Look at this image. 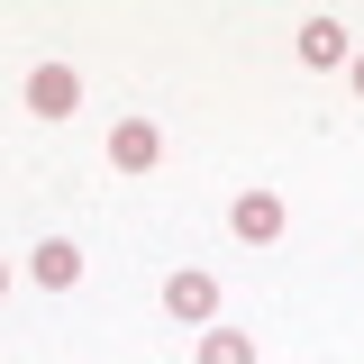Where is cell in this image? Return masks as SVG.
Instances as JSON below:
<instances>
[{
  "label": "cell",
  "mask_w": 364,
  "mask_h": 364,
  "mask_svg": "<svg viewBox=\"0 0 364 364\" xmlns=\"http://www.w3.org/2000/svg\"><path fill=\"white\" fill-rule=\"evenodd\" d=\"M28 109H37V119H73V109H82V73H73V64H37V73H28Z\"/></svg>",
  "instance_id": "cell-1"
},
{
  "label": "cell",
  "mask_w": 364,
  "mask_h": 364,
  "mask_svg": "<svg viewBox=\"0 0 364 364\" xmlns=\"http://www.w3.org/2000/svg\"><path fill=\"white\" fill-rule=\"evenodd\" d=\"M164 310H173L182 328H210V310H219V282H210V273H191V264H182L173 282H164Z\"/></svg>",
  "instance_id": "cell-2"
},
{
  "label": "cell",
  "mask_w": 364,
  "mask_h": 364,
  "mask_svg": "<svg viewBox=\"0 0 364 364\" xmlns=\"http://www.w3.org/2000/svg\"><path fill=\"white\" fill-rule=\"evenodd\" d=\"M155 155H164V128H155V119H119V128H109V164H119V173H146Z\"/></svg>",
  "instance_id": "cell-3"
},
{
  "label": "cell",
  "mask_w": 364,
  "mask_h": 364,
  "mask_svg": "<svg viewBox=\"0 0 364 364\" xmlns=\"http://www.w3.org/2000/svg\"><path fill=\"white\" fill-rule=\"evenodd\" d=\"M228 228H237L246 246H273V237H282V191H237Z\"/></svg>",
  "instance_id": "cell-4"
},
{
  "label": "cell",
  "mask_w": 364,
  "mask_h": 364,
  "mask_svg": "<svg viewBox=\"0 0 364 364\" xmlns=\"http://www.w3.org/2000/svg\"><path fill=\"white\" fill-rule=\"evenodd\" d=\"M28 273H37L46 291H73V282H82V246H73V237H46L37 255H28Z\"/></svg>",
  "instance_id": "cell-5"
},
{
  "label": "cell",
  "mask_w": 364,
  "mask_h": 364,
  "mask_svg": "<svg viewBox=\"0 0 364 364\" xmlns=\"http://www.w3.org/2000/svg\"><path fill=\"white\" fill-rule=\"evenodd\" d=\"M301 64H318V73L346 64V28H337V18H310V28H301Z\"/></svg>",
  "instance_id": "cell-6"
},
{
  "label": "cell",
  "mask_w": 364,
  "mask_h": 364,
  "mask_svg": "<svg viewBox=\"0 0 364 364\" xmlns=\"http://www.w3.org/2000/svg\"><path fill=\"white\" fill-rule=\"evenodd\" d=\"M200 364H255V337L246 328H210L200 337Z\"/></svg>",
  "instance_id": "cell-7"
},
{
  "label": "cell",
  "mask_w": 364,
  "mask_h": 364,
  "mask_svg": "<svg viewBox=\"0 0 364 364\" xmlns=\"http://www.w3.org/2000/svg\"><path fill=\"white\" fill-rule=\"evenodd\" d=\"M355 91H364V55H355Z\"/></svg>",
  "instance_id": "cell-8"
},
{
  "label": "cell",
  "mask_w": 364,
  "mask_h": 364,
  "mask_svg": "<svg viewBox=\"0 0 364 364\" xmlns=\"http://www.w3.org/2000/svg\"><path fill=\"white\" fill-rule=\"evenodd\" d=\"M0 291H9V264H0Z\"/></svg>",
  "instance_id": "cell-9"
}]
</instances>
